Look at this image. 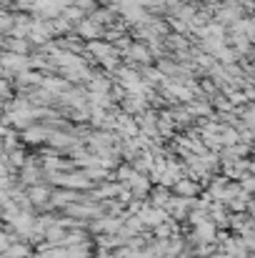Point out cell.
Here are the masks:
<instances>
[{
	"label": "cell",
	"mask_w": 255,
	"mask_h": 258,
	"mask_svg": "<svg viewBox=\"0 0 255 258\" xmlns=\"http://www.w3.org/2000/svg\"><path fill=\"white\" fill-rule=\"evenodd\" d=\"M103 25H98L95 20H83L80 25H78V33L83 35V38H90V40H95L98 35H103Z\"/></svg>",
	"instance_id": "6da1fadb"
},
{
	"label": "cell",
	"mask_w": 255,
	"mask_h": 258,
	"mask_svg": "<svg viewBox=\"0 0 255 258\" xmlns=\"http://www.w3.org/2000/svg\"><path fill=\"white\" fill-rule=\"evenodd\" d=\"M88 50L93 55H98V58H108V55L115 53V48L110 43H103V40H88Z\"/></svg>",
	"instance_id": "7a4b0ae2"
},
{
	"label": "cell",
	"mask_w": 255,
	"mask_h": 258,
	"mask_svg": "<svg viewBox=\"0 0 255 258\" xmlns=\"http://www.w3.org/2000/svg\"><path fill=\"white\" fill-rule=\"evenodd\" d=\"M128 55H130V58H135V60H143V63H148V60H150V53L145 50V45H133V48L128 50Z\"/></svg>",
	"instance_id": "3957f363"
}]
</instances>
